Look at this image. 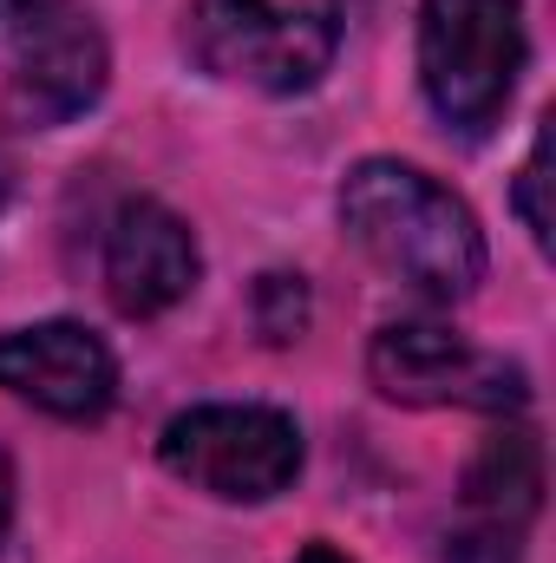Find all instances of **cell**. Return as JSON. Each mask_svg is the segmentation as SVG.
<instances>
[{
	"instance_id": "6da1fadb",
	"label": "cell",
	"mask_w": 556,
	"mask_h": 563,
	"mask_svg": "<svg viewBox=\"0 0 556 563\" xmlns=\"http://www.w3.org/2000/svg\"><path fill=\"white\" fill-rule=\"evenodd\" d=\"M341 230L354 250L425 301H465L485 282V230L438 177L400 157H360L341 177Z\"/></svg>"
},
{
	"instance_id": "7a4b0ae2",
	"label": "cell",
	"mask_w": 556,
	"mask_h": 563,
	"mask_svg": "<svg viewBox=\"0 0 556 563\" xmlns=\"http://www.w3.org/2000/svg\"><path fill=\"white\" fill-rule=\"evenodd\" d=\"M524 59V0H419V86L452 132L485 139L504 119Z\"/></svg>"
},
{
	"instance_id": "3957f363",
	"label": "cell",
	"mask_w": 556,
	"mask_h": 563,
	"mask_svg": "<svg viewBox=\"0 0 556 563\" xmlns=\"http://www.w3.org/2000/svg\"><path fill=\"white\" fill-rule=\"evenodd\" d=\"M112 46L86 0H0V112L53 132L99 106Z\"/></svg>"
},
{
	"instance_id": "277c9868",
	"label": "cell",
	"mask_w": 556,
	"mask_h": 563,
	"mask_svg": "<svg viewBox=\"0 0 556 563\" xmlns=\"http://www.w3.org/2000/svg\"><path fill=\"white\" fill-rule=\"evenodd\" d=\"M190 46L216 79L294 99L341 53V0H197Z\"/></svg>"
},
{
	"instance_id": "5b68a950",
	"label": "cell",
	"mask_w": 556,
	"mask_h": 563,
	"mask_svg": "<svg viewBox=\"0 0 556 563\" xmlns=\"http://www.w3.org/2000/svg\"><path fill=\"white\" fill-rule=\"evenodd\" d=\"M157 459L190 492H210L223 505H269L301 478V426L281 407H190L157 432Z\"/></svg>"
},
{
	"instance_id": "8992f818",
	"label": "cell",
	"mask_w": 556,
	"mask_h": 563,
	"mask_svg": "<svg viewBox=\"0 0 556 563\" xmlns=\"http://www.w3.org/2000/svg\"><path fill=\"white\" fill-rule=\"evenodd\" d=\"M367 374L400 407H478V413H518L531 400V380L518 361L471 347L445 321H387L367 347Z\"/></svg>"
},
{
	"instance_id": "52a82bcc",
	"label": "cell",
	"mask_w": 556,
	"mask_h": 563,
	"mask_svg": "<svg viewBox=\"0 0 556 563\" xmlns=\"http://www.w3.org/2000/svg\"><path fill=\"white\" fill-rule=\"evenodd\" d=\"M0 387L53 420H99L119 400V361L86 321H33L0 334Z\"/></svg>"
},
{
	"instance_id": "ba28073f",
	"label": "cell",
	"mask_w": 556,
	"mask_h": 563,
	"mask_svg": "<svg viewBox=\"0 0 556 563\" xmlns=\"http://www.w3.org/2000/svg\"><path fill=\"white\" fill-rule=\"evenodd\" d=\"M203 276L197 236L177 210H164L157 197H125L105 223V295L119 314L151 321L164 308H177Z\"/></svg>"
},
{
	"instance_id": "9c48e42d",
	"label": "cell",
	"mask_w": 556,
	"mask_h": 563,
	"mask_svg": "<svg viewBox=\"0 0 556 563\" xmlns=\"http://www.w3.org/2000/svg\"><path fill=\"white\" fill-rule=\"evenodd\" d=\"M544 511V445L524 426H498L465 465V518L504 538H524Z\"/></svg>"
},
{
	"instance_id": "30bf717a",
	"label": "cell",
	"mask_w": 556,
	"mask_h": 563,
	"mask_svg": "<svg viewBox=\"0 0 556 563\" xmlns=\"http://www.w3.org/2000/svg\"><path fill=\"white\" fill-rule=\"evenodd\" d=\"M256 328H263V341H301V328H308V282L288 276V269H269V276L256 282Z\"/></svg>"
},
{
	"instance_id": "8fae6325",
	"label": "cell",
	"mask_w": 556,
	"mask_h": 563,
	"mask_svg": "<svg viewBox=\"0 0 556 563\" xmlns=\"http://www.w3.org/2000/svg\"><path fill=\"white\" fill-rule=\"evenodd\" d=\"M544 190H551V119L537 125L531 157L518 170V217H524V230H531L537 250H551V203H544Z\"/></svg>"
},
{
	"instance_id": "7c38bea8",
	"label": "cell",
	"mask_w": 556,
	"mask_h": 563,
	"mask_svg": "<svg viewBox=\"0 0 556 563\" xmlns=\"http://www.w3.org/2000/svg\"><path fill=\"white\" fill-rule=\"evenodd\" d=\"M445 563H518V538L485 531V525H465V531L445 538Z\"/></svg>"
},
{
	"instance_id": "4fadbf2b",
	"label": "cell",
	"mask_w": 556,
	"mask_h": 563,
	"mask_svg": "<svg viewBox=\"0 0 556 563\" xmlns=\"http://www.w3.org/2000/svg\"><path fill=\"white\" fill-rule=\"evenodd\" d=\"M7 531H13V459L0 452V544H7Z\"/></svg>"
},
{
	"instance_id": "5bb4252c",
	"label": "cell",
	"mask_w": 556,
	"mask_h": 563,
	"mask_svg": "<svg viewBox=\"0 0 556 563\" xmlns=\"http://www.w3.org/2000/svg\"><path fill=\"white\" fill-rule=\"evenodd\" d=\"M294 563H354V558H341L334 544H308V551H301V558H294Z\"/></svg>"
},
{
	"instance_id": "9a60e30c",
	"label": "cell",
	"mask_w": 556,
	"mask_h": 563,
	"mask_svg": "<svg viewBox=\"0 0 556 563\" xmlns=\"http://www.w3.org/2000/svg\"><path fill=\"white\" fill-rule=\"evenodd\" d=\"M0 203H7V157H0Z\"/></svg>"
}]
</instances>
